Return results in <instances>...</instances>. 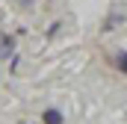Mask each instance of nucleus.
<instances>
[{"mask_svg": "<svg viewBox=\"0 0 127 124\" xmlns=\"http://www.w3.org/2000/svg\"><path fill=\"white\" fill-rule=\"evenodd\" d=\"M18 53V38L12 32H0V59H12Z\"/></svg>", "mask_w": 127, "mask_h": 124, "instance_id": "nucleus-1", "label": "nucleus"}, {"mask_svg": "<svg viewBox=\"0 0 127 124\" xmlns=\"http://www.w3.org/2000/svg\"><path fill=\"white\" fill-rule=\"evenodd\" d=\"M18 6H21V9H32V6H35V0H18Z\"/></svg>", "mask_w": 127, "mask_h": 124, "instance_id": "nucleus-5", "label": "nucleus"}, {"mask_svg": "<svg viewBox=\"0 0 127 124\" xmlns=\"http://www.w3.org/2000/svg\"><path fill=\"white\" fill-rule=\"evenodd\" d=\"M109 65H112L115 71H121V74L127 77V50H115V53L109 56Z\"/></svg>", "mask_w": 127, "mask_h": 124, "instance_id": "nucleus-3", "label": "nucleus"}, {"mask_svg": "<svg viewBox=\"0 0 127 124\" xmlns=\"http://www.w3.org/2000/svg\"><path fill=\"white\" fill-rule=\"evenodd\" d=\"M59 30H62V24H59V21H53V24L47 27V32H44V35H47V38H53V35H56Z\"/></svg>", "mask_w": 127, "mask_h": 124, "instance_id": "nucleus-4", "label": "nucleus"}, {"mask_svg": "<svg viewBox=\"0 0 127 124\" xmlns=\"http://www.w3.org/2000/svg\"><path fill=\"white\" fill-rule=\"evenodd\" d=\"M41 124H65V115L59 106H44L41 109Z\"/></svg>", "mask_w": 127, "mask_h": 124, "instance_id": "nucleus-2", "label": "nucleus"}, {"mask_svg": "<svg viewBox=\"0 0 127 124\" xmlns=\"http://www.w3.org/2000/svg\"><path fill=\"white\" fill-rule=\"evenodd\" d=\"M18 124H30V121H18Z\"/></svg>", "mask_w": 127, "mask_h": 124, "instance_id": "nucleus-6", "label": "nucleus"}]
</instances>
